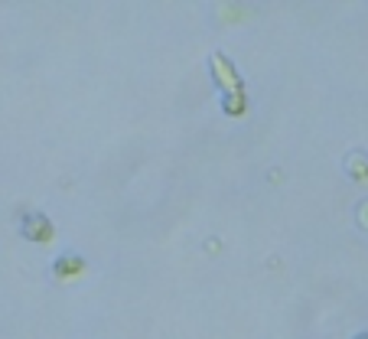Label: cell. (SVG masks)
<instances>
[{
  "label": "cell",
  "instance_id": "1",
  "mask_svg": "<svg viewBox=\"0 0 368 339\" xmlns=\"http://www.w3.org/2000/svg\"><path fill=\"white\" fill-rule=\"evenodd\" d=\"M209 72L215 78V85L221 88V95H245V82L238 76V69L225 52H212L209 56Z\"/></svg>",
  "mask_w": 368,
  "mask_h": 339
},
{
  "label": "cell",
  "instance_id": "2",
  "mask_svg": "<svg viewBox=\"0 0 368 339\" xmlns=\"http://www.w3.org/2000/svg\"><path fill=\"white\" fill-rule=\"evenodd\" d=\"M85 274H88V261L75 252H62L52 261V281L56 284H72V281H82Z\"/></svg>",
  "mask_w": 368,
  "mask_h": 339
},
{
  "label": "cell",
  "instance_id": "3",
  "mask_svg": "<svg viewBox=\"0 0 368 339\" xmlns=\"http://www.w3.org/2000/svg\"><path fill=\"white\" fill-rule=\"evenodd\" d=\"M20 235H23L26 241H33V245H52V239H56V226H52L43 212H30L23 219V226H20Z\"/></svg>",
  "mask_w": 368,
  "mask_h": 339
},
{
  "label": "cell",
  "instance_id": "4",
  "mask_svg": "<svg viewBox=\"0 0 368 339\" xmlns=\"http://www.w3.org/2000/svg\"><path fill=\"white\" fill-rule=\"evenodd\" d=\"M343 170L349 179H356V183H365L368 179V153L365 151H349L343 157Z\"/></svg>",
  "mask_w": 368,
  "mask_h": 339
},
{
  "label": "cell",
  "instance_id": "5",
  "mask_svg": "<svg viewBox=\"0 0 368 339\" xmlns=\"http://www.w3.org/2000/svg\"><path fill=\"white\" fill-rule=\"evenodd\" d=\"M221 111L228 114V118H245L248 95H221Z\"/></svg>",
  "mask_w": 368,
  "mask_h": 339
},
{
  "label": "cell",
  "instance_id": "6",
  "mask_svg": "<svg viewBox=\"0 0 368 339\" xmlns=\"http://www.w3.org/2000/svg\"><path fill=\"white\" fill-rule=\"evenodd\" d=\"M356 226L362 228V232H368V199H362L356 206Z\"/></svg>",
  "mask_w": 368,
  "mask_h": 339
},
{
  "label": "cell",
  "instance_id": "7",
  "mask_svg": "<svg viewBox=\"0 0 368 339\" xmlns=\"http://www.w3.org/2000/svg\"><path fill=\"white\" fill-rule=\"evenodd\" d=\"M352 339H368V333H358V336H352Z\"/></svg>",
  "mask_w": 368,
  "mask_h": 339
}]
</instances>
